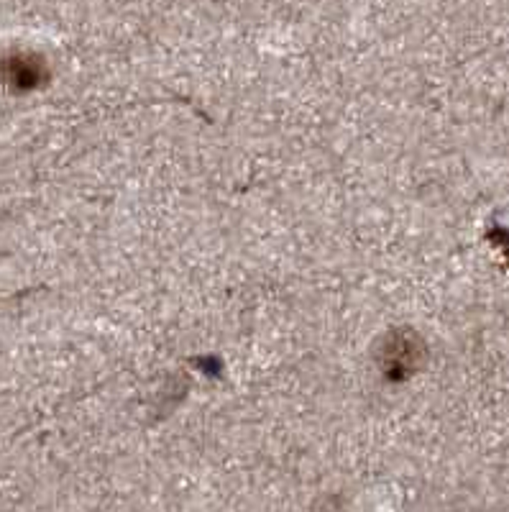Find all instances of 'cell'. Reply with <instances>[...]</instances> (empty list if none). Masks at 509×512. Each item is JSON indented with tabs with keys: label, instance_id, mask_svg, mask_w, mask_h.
Listing matches in <instances>:
<instances>
[{
	"label": "cell",
	"instance_id": "6da1fadb",
	"mask_svg": "<svg viewBox=\"0 0 509 512\" xmlns=\"http://www.w3.org/2000/svg\"><path fill=\"white\" fill-rule=\"evenodd\" d=\"M6 77L11 82V88L31 90L47 77V70L36 57H13L6 64Z\"/></svg>",
	"mask_w": 509,
	"mask_h": 512
}]
</instances>
